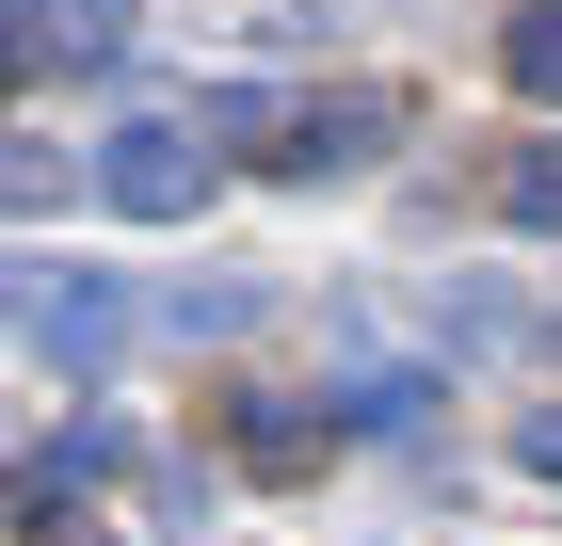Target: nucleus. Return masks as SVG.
I'll return each instance as SVG.
<instances>
[{"label":"nucleus","instance_id":"1","mask_svg":"<svg viewBox=\"0 0 562 546\" xmlns=\"http://www.w3.org/2000/svg\"><path fill=\"white\" fill-rule=\"evenodd\" d=\"M16 337H33L65 386H97L113 337H130V305H113V274H81V257H33V274H16Z\"/></svg>","mask_w":562,"mask_h":546},{"label":"nucleus","instance_id":"2","mask_svg":"<svg viewBox=\"0 0 562 546\" xmlns=\"http://www.w3.org/2000/svg\"><path fill=\"white\" fill-rule=\"evenodd\" d=\"M210 145H193V129H177V113H145V129H113V161H97V193H113V210H130V225H193V210H210Z\"/></svg>","mask_w":562,"mask_h":546},{"label":"nucleus","instance_id":"3","mask_svg":"<svg viewBox=\"0 0 562 546\" xmlns=\"http://www.w3.org/2000/svg\"><path fill=\"white\" fill-rule=\"evenodd\" d=\"M241 129H273V145H258L273 177H338V161L386 145V97H290V113H241Z\"/></svg>","mask_w":562,"mask_h":546},{"label":"nucleus","instance_id":"4","mask_svg":"<svg viewBox=\"0 0 562 546\" xmlns=\"http://www.w3.org/2000/svg\"><path fill=\"white\" fill-rule=\"evenodd\" d=\"M16 65H65V81L130 65V0H16Z\"/></svg>","mask_w":562,"mask_h":546},{"label":"nucleus","instance_id":"5","mask_svg":"<svg viewBox=\"0 0 562 546\" xmlns=\"http://www.w3.org/2000/svg\"><path fill=\"white\" fill-rule=\"evenodd\" d=\"M498 65H515V97H547V113H562V0H515Z\"/></svg>","mask_w":562,"mask_h":546},{"label":"nucleus","instance_id":"6","mask_svg":"<svg viewBox=\"0 0 562 546\" xmlns=\"http://www.w3.org/2000/svg\"><path fill=\"white\" fill-rule=\"evenodd\" d=\"M498 210H515V225H562V145H530V161L498 177Z\"/></svg>","mask_w":562,"mask_h":546}]
</instances>
